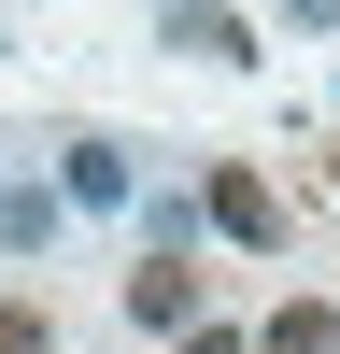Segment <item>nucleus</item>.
<instances>
[{"instance_id": "nucleus-7", "label": "nucleus", "mask_w": 340, "mask_h": 354, "mask_svg": "<svg viewBox=\"0 0 340 354\" xmlns=\"http://www.w3.org/2000/svg\"><path fill=\"white\" fill-rule=\"evenodd\" d=\"M0 255H57V185H15V198H0Z\"/></svg>"}, {"instance_id": "nucleus-6", "label": "nucleus", "mask_w": 340, "mask_h": 354, "mask_svg": "<svg viewBox=\"0 0 340 354\" xmlns=\"http://www.w3.org/2000/svg\"><path fill=\"white\" fill-rule=\"evenodd\" d=\"M255 354H340V312L326 298H283L270 326H255Z\"/></svg>"}, {"instance_id": "nucleus-4", "label": "nucleus", "mask_w": 340, "mask_h": 354, "mask_svg": "<svg viewBox=\"0 0 340 354\" xmlns=\"http://www.w3.org/2000/svg\"><path fill=\"white\" fill-rule=\"evenodd\" d=\"M128 312L185 340V326H198V270H170V255H156V270H128Z\"/></svg>"}, {"instance_id": "nucleus-2", "label": "nucleus", "mask_w": 340, "mask_h": 354, "mask_svg": "<svg viewBox=\"0 0 340 354\" xmlns=\"http://www.w3.org/2000/svg\"><path fill=\"white\" fill-rule=\"evenodd\" d=\"M170 43H185V57H213V71H241V57H255V28L227 15V0H170Z\"/></svg>"}, {"instance_id": "nucleus-11", "label": "nucleus", "mask_w": 340, "mask_h": 354, "mask_svg": "<svg viewBox=\"0 0 340 354\" xmlns=\"http://www.w3.org/2000/svg\"><path fill=\"white\" fill-rule=\"evenodd\" d=\"M0 198H15V185H0Z\"/></svg>"}, {"instance_id": "nucleus-1", "label": "nucleus", "mask_w": 340, "mask_h": 354, "mask_svg": "<svg viewBox=\"0 0 340 354\" xmlns=\"http://www.w3.org/2000/svg\"><path fill=\"white\" fill-rule=\"evenodd\" d=\"M198 213H213L241 255H283V198H270V170H213V198H198Z\"/></svg>"}, {"instance_id": "nucleus-5", "label": "nucleus", "mask_w": 340, "mask_h": 354, "mask_svg": "<svg viewBox=\"0 0 340 354\" xmlns=\"http://www.w3.org/2000/svg\"><path fill=\"white\" fill-rule=\"evenodd\" d=\"M71 198H85V213H113V198H142L128 142H71Z\"/></svg>"}, {"instance_id": "nucleus-9", "label": "nucleus", "mask_w": 340, "mask_h": 354, "mask_svg": "<svg viewBox=\"0 0 340 354\" xmlns=\"http://www.w3.org/2000/svg\"><path fill=\"white\" fill-rule=\"evenodd\" d=\"M170 354H241V340H227V326H185V340H170Z\"/></svg>"}, {"instance_id": "nucleus-8", "label": "nucleus", "mask_w": 340, "mask_h": 354, "mask_svg": "<svg viewBox=\"0 0 340 354\" xmlns=\"http://www.w3.org/2000/svg\"><path fill=\"white\" fill-rule=\"evenodd\" d=\"M0 354H57V326L43 312H0Z\"/></svg>"}, {"instance_id": "nucleus-3", "label": "nucleus", "mask_w": 340, "mask_h": 354, "mask_svg": "<svg viewBox=\"0 0 340 354\" xmlns=\"http://www.w3.org/2000/svg\"><path fill=\"white\" fill-rule=\"evenodd\" d=\"M198 227H213V213H198L185 185H142V255H170V270H185V255H198Z\"/></svg>"}, {"instance_id": "nucleus-10", "label": "nucleus", "mask_w": 340, "mask_h": 354, "mask_svg": "<svg viewBox=\"0 0 340 354\" xmlns=\"http://www.w3.org/2000/svg\"><path fill=\"white\" fill-rule=\"evenodd\" d=\"M283 15H298V28H340V0H283Z\"/></svg>"}]
</instances>
